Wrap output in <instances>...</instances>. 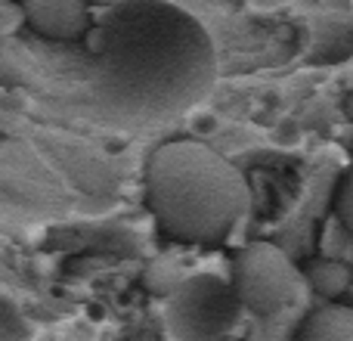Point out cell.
<instances>
[{
    "label": "cell",
    "mask_w": 353,
    "mask_h": 341,
    "mask_svg": "<svg viewBox=\"0 0 353 341\" xmlns=\"http://www.w3.org/2000/svg\"><path fill=\"white\" fill-rule=\"evenodd\" d=\"M81 112L112 130H152L183 118L217 84L208 28L171 0H121L93 35Z\"/></svg>",
    "instance_id": "obj_1"
},
{
    "label": "cell",
    "mask_w": 353,
    "mask_h": 341,
    "mask_svg": "<svg viewBox=\"0 0 353 341\" xmlns=\"http://www.w3.org/2000/svg\"><path fill=\"white\" fill-rule=\"evenodd\" d=\"M146 205L159 230L180 245H220L251 205L245 174L208 143L180 137L146 162Z\"/></svg>",
    "instance_id": "obj_2"
},
{
    "label": "cell",
    "mask_w": 353,
    "mask_h": 341,
    "mask_svg": "<svg viewBox=\"0 0 353 341\" xmlns=\"http://www.w3.org/2000/svg\"><path fill=\"white\" fill-rule=\"evenodd\" d=\"M242 301L232 282L217 273L183 276L161 304L171 341H223L242 320Z\"/></svg>",
    "instance_id": "obj_3"
},
{
    "label": "cell",
    "mask_w": 353,
    "mask_h": 341,
    "mask_svg": "<svg viewBox=\"0 0 353 341\" xmlns=\"http://www.w3.org/2000/svg\"><path fill=\"white\" fill-rule=\"evenodd\" d=\"M232 292L245 311L257 317H276L288 311L304 292V273L273 242H251L232 255Z\"/></svg>",
    "instance_id": "obj_4"
},
{
    "label": "cell",
    "mask_w": 353,
    "mask_h": 341,
    "mask_svg": "<svg viewBox=\"0 0 353 341\" xmlns=\"http://www.w3.org/2000/svg\"><path fill=\"white\" fill-rule=\"evenodd\" d=\"M22 12L31 28L53 41H78L90 31L87 0H22Z\"/></svg>",
    "instance_id": "obj_5"
},
{
    "label": "cell",
    "mask_w": 353,
    "mask_h": 341,
    "mask_svg": "<svg viewBox=\"0 0 353 341\" xmlns=\"http://www.w3.org/2000/svg\"><path fill=\"white\" fill-rule=\"evenodd\" d=\"M294 341H353V307L329 301L304 320Z\"/></svg>",
    "instance_id": "obj_6"
},
{
    "label": "cell",
    "mask_w": 353,
    "mask_h": 341,
    "mask_svg": "<svg viewBox=\"0 0 353 341\" xmlns=\"http://www.w3.org/2000/svg\"><path fill=\"white\" fill-rule=\"evenodd\" d=\"M304 282L325 301H335L338 295H344L353 282V273L344 261H332V257H313L304 264Z\"/></svg>",
    "instance_id": "obj_7"
},
{
    "label": "cell",
    "mask_w": 353,
    "mask_h": 341,
    "mask_svg": "<svg viewBox=\"0 0 353 341\" xmlns=\"http://www.w3.org/2000/svg\"><path fill=\"white\" fill-rule=\"evenodd\" d=\"M37 326L25 317V311L10 298L0 295V341H34Z\"/></svg>",
    "instance_id": "obj_8"
},
{
    "label": "cell",
    "mask_w": 353,
    "mask_h": 341,
    "mask_svg": "<svg viewBox=\"0 0 353 341\" xmlns=\"http://www.w3.org/2000/svg\"><path fill=\"white\" fill-rule=\"evenodd\" d=\"M143 282H146V289L152 295H161V298H168V295L174 292V286L180 282V276L174 273V267L168 261H155V264H149Z\"/></svg>",
    "instance_id": "obj_9"
},
{
    "label": "cell",
    "mask_w": 353,
    "mask_h": 341,
    "mask_svg": "<svg viewBox=\"0 0 353 341\" xmlns=\"http://www.w3.org/2000/svg\"><path fill=\"white\" fill-rule=\"evenodd\" d=\"M335 214L344 226L353 233V159L347 170L341 177V186H338V195H335Z\"/></svg>",
    "instance_id": "obj_10"
},
{
    "label": "cell",
    "mask_w": 353,
    "mask_h": 341,
    "mask_svg": "<svg viewBox=\"0 0 353 341\" xmlns=\"http://www.w3.org/2000/svg\"><path fill=\"white\" fill-rule=\"evenodd\" d=\"M288 0H248V6L251 10H261V12H273V10H279V6H285Z\"/></svg>",
    "instance_id": "obj_11"
}]
</instances>
